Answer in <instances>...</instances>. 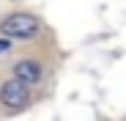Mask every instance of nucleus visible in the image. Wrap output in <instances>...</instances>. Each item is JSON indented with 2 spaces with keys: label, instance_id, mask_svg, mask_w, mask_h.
<instances>
[{
  "label": "nucleus",
  "instance_id": "f257e3e1",
  "mask_svg": "<svg viewBox=\"0 0 126 121\" xmlns=\"http://www.w3.org/2000/svg\"><path fill=\"white\" fill-rule=\"evenodd\" d=\"M38 28H41V22L33 14H22L19 11V14H11V17L3 19L0 33L8 36V39H33V36H38Z\"/></svg>",
  "mask_w": 126,
  "mask_h": 121
},
{
  "label": "nucleus",
  "instance_id": "f03ea898",
  "mask_svg": "<svg viewBox=\"0 0 126 121\" xmlns=\"http://www.w3.org/2000/svg\"><path fill=\"white\" fill-rule=\"evenodd\" d=\"M28 99H30V91H28V83L25 80H8V83L0 88V102H3L8 110H22L28 105Z\"/></svg>",
  "mask_w": 126,
  "mask_h": 121
},
{
  "label": "nucleus",
  "instance_id": "7ed1b4c3",
  "mask_svg": "<svg viewBox=\"0 0 126 121\" xmlns=\"http://www.w3.org/2000/svg\"><path fill=\"white\" fill-rule=\"evenodd\" d=\"M14 74L19 77V80H25L28 85H36V83H41V63L38 60H19V63L14 66Z\"/></svg>",
  "mask_w": 126,
  "mask_h": 121
},
{
  "label": "nucleus",
  "instance_id": "20e7f679",
  "mask_svg": "<svg viewBox=\"0 0 126 121\" xmlns=\"http://www.w3.org/2000/svg\"><path fill=\"white\" fill-rule=\"evenodd\" d=\"M8 47H11V44H8V36H6V39H0V52H6Z\"/></svg>",
  "mask_w": 126,
  "mask_h": 121
}]
</instances>
